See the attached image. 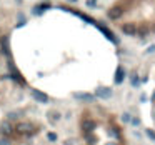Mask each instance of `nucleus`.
<instances>
[{
	"mask_svg": "<svg viewBox=\"0 0 155 145\" xmlns=\"http://www.w3.org/2000/svg\"><path fill=\"white\" fill-rule=\"evenodd\" d=\"M95 95H97L98 98H108V97H112V88H108V87H98L97 92H95Z\"/></svg>",
	"mask_w": 155,
	"mask_h": 145,
	"instance_id": "obj_4",
	"label": "nucleus"
},
{
	"mask_svg": "<svg viewBox=\"0 0 155 145\" xmlns=\"http://www.w3.org/2000/svg\"><path fill=\"white\" fill-rule=\"evenodd\" d=\"M33 130V125L30 122H17V125H14V132L20 135H30Z\"/></svg>",
	"mask_w": 155,
	"mask_h": 145,
	"instance_id": "obj_1",
	"label": "nucleus"
},
{
	"mask_svg": "<svg viewBox=\"0 0 155 145\" xmlns=\"http://www.w3.org/2000/svg\"><path fill=\"white\" fill-rule=\"evenodd\" d=\"M65 145H73V140H67V142H65Z\"/></svg>",
	"mask_w": 155,
	"mask_h": 145,
	"instance_id": "obj_19",
	"label": "nucleus"
},
{
	"mask_svg": "<svg viewBox=\"0 0 155 145\" xmlns=\"http://www.w3.org/2000/svg\"><path fill=\"white\" fill-rule=\"evenodd\" d=\"M47 137H48V140H50V142H55V140H57V135H55L54 132H50V134H48Z\"/></svg>",
	"mask_w": 155,
	"mask_h": 145,
	"instance_id": "obj_15",
	"label": "nucleus"
},
{
	"mask_svg": "<svg viewBox=\"0 0 155 145\" xmlns=\"http://www.w3.org/2000/svg\"><path fill=\"white\" fill-rule=\"evenodd\" d=\"M32 97L35 98L37 102H40V103H47L48 102V97L43 92H40V90H32Z\"/></svg>",
	"mask_w": 155,
	"mask_h": 145,
	"instance_id": "obj_5",
	"label": "nucleus"
},
{
	"mask_svg": "<svg viewBox=\"0 0 155 145\" xmlns=\"http://www.w3.org/2000/svg\"><path fill=\"white\" fill-rule=\"evenodd\" d=\"M107 145H117V143H107Z\"/></svg>",
	"mask_w": 155,
	"mask_h": 145,
	"instance_id": "obj_20",
	"label": "nucleus"
},
{
	"mask_svg": "<svg viewBox=\"0 0 155 145\" xmlns=\"http://www.w3.org/2000/svg\"><path fill=\"white\" fill-rule=\"evenodd\" d=\"M130 84H132V87H138V84H140V79H138L137 73H132V77H130Z\"/></svg>",
	"mask_w": 155,
	"mask_h": 145,
	"instance_id": "obj_11",
	"label": "nucleus"
},
{
	"mask_svg": "<svg viewBox=\"0 0 155 145\" xmlns=\"http://www.w3.org/2000/svg\"><path fill=\"white\" fill-rule=\"evenodd\" d=\"M122 120H123L125 123H129V122H130V113H123V115H122Z\"/></svg>",
	"mask_w": 155,
	"mask_h": 145,
	"instance_id": "obj_16",
	"label": "nucleus"
},
{
	"mask_svg": "<svg viewBox=\"0 0 155 145\" xmlns=\"http://www.w3.org/2000/svg\"><path fill=\"white\" fill-rule=\"evenodd\" d=\"M47 117H48V122H50V123H57L58 120L62 119L60 112H57V110H50V112L47 113Z\"/></svg>",
	"mask_w": 155,
	"mask_h": 145,
	"instance_id": "obj_7",
	"label": "nucleus"
},
{
	"mask_svg": "<svg viewBox=\"0 0 155 145\" xmlns=\"http://www.w3.org/2000/svg\"><path fill=\"white\" fill-rule=\"evenodd\" d=\"M147 137H148V138H152V140H155V132L148 128V130H147Z\"/></svg>",
	"mask_w": 155,
	"mask_h": 145,
	"instance_id": "obj_13",
	"label": "nucleus"
},
{
	"mask_svg": "<svg viewBox=\"0 0 155 145\" xmlns=\"http://www.w3.org/2000/svg\"><path fill=\"white\" fill-rule=\"evenodd\" d=\"M152 52H155V45H152V47L147 48V54H152Z\"/></svg>",
	"mask_w": 155,
	"mask_h": 145,
	"instance_id": "obj_18",
	"label": "nucleus"
},
{
	"mask_svg": "<svg viewBox=\"0 0 155 145\" xmlns=\"http://www.w3.org/2000/svg\"><path fill=\"white\" fill-rule=\"evenodd\" d=\"M2 48H4L5 54L8 55V44H7V40H4V42H2Z\"/></svg>",
	"mask_w": 155,
	"mask_h": 145,
	"instance_id": "obj_14",
	"label": "nucleus"
},
{
	"mask_svg": "<svg viewBox=\"0 0 155 145\" xmlns=\"http://www.w3.org/2000/svg\"><path fill=\"white\" fill-rule=\"evenodd\" d=\"M130 123H132V125H140V120L138 119H130Z\"/></svg>",
	"mask_w": 155,
	"mask_h": 145,
	"instance_id": "obj_17",
	"label": "nucleus"
},
{
	"mask_svg": "<svg viewBox=\"0 0 155 145\" xmlns=\"http://www.w3.org/2000/svg\"><path fill=\"white\" fill-rule=\"evenodd\" d=\"M82 128L85 130V134H92L95 128V123L92 122V120H83L82 122Z\"/></svg>",
	"mask_w": 155,
	"mask_h": 145,
	"instance_id": "obj_8",
	"label": "nucleus"
},
{
	"mask_svg": "<svg viewBox=\"0 0 155 145\" xmlns=\"http://www.w3.org/2000/svg\"><path fill=\"white\" fill-rule=\"evenodd\" d=\"M97 2H98V0H85V5L88 8H95V7H97Z\"/></svg>",
	"mask_w": 155,
	"mask_h": 145,
	"instance_id": "obj_12",
	"label": "nucleus"
},
{
	"mask_svg": "<svg viewBox=\"0 0 155 145\" xmlns=\"http://www.w3.org/2000/svg\"><path fill=\"white\" fill-rule=\"evenodd\" d=\"M75 98H80V100H87V102L94 100V97H92L90 94H75Z\"/></svg>",
	"mask_w": 155,
	"mask_h": 145,
	"instance_id": "obj_10",
	"label": "nucleus"
},
{
	"mask_svg": "<svg viewBox=\"0 0 155 145\" xmlns=\"http://www.w3.org/2000/svg\"><path fill=\"white\" fill-rule=\"evenodd\" d=\"M122 15H123V8L120 5H115V7H112L108 10V17L112 18V20H119Z\"/></svg>",
	"mask_w": 155,
	"mask_h": 145,
	"instance_id": "obj_3",
	"label": "nucleus"
},
{
	"mask_svg": "<svg viewBox=\"0 0 155 145\" xmlns=\"http://www.w3.org/2000/svg\"><path fill=\"white\" fill-rule=\"evenodd\" d=\"M122 32L125 33V35H135L137 33V27L134 25V23H123L122 25Z\"/></svg>",
	"mask_w": 155,
	"mask_h": 145,
	"instance_id": "obj_6",
	"label": "nucleus"
},
{
	"mask_svg": "<svg viewBox=\"0 0 155 145\" xmlns=\"http://www.w3.org/2000/svg\"><path fill=\"white\" fill-rule=\"evenodd\" d=\"M0 132H2V135H5V137H10L12 134H15L14 132V123H12L10 120L2 122L0 123Z\"/></svg>",
	"mask_w": 155,
	"mask_h": 145,
	"instance_id": "obj_2",
	"label": "nucleus"
},
{
	"mask_svg": "<svg viewBox=\"0 0 155 145\" xmlns=\"http://www.w3.org/2000/svg\"><path fill=\"white\" fill-rule=\"evenodd\" d=\"M69 2H75V0H69Z\"/></svg>",
	"mask_w": 155,
	"mask_h": 145,
	"instance_id": "obj_21",
	"label": "nucleus"
},
{
	"mask_svg": "<svg viewBox=\"0 0 155 145\" xmlns=\"http://www.w3.org/2000/svg\"><path fill=\"white\" fill-rule=\"evenodd\" d=\"M123 79H125V70L122 69V67H119L115 72V84H122Z\"/></svg>",
	"mask_w": 155,
	"mask_h": 145,
	"instance_id": "obj_9",
	"label": "nucleus"
}]
</instances>
